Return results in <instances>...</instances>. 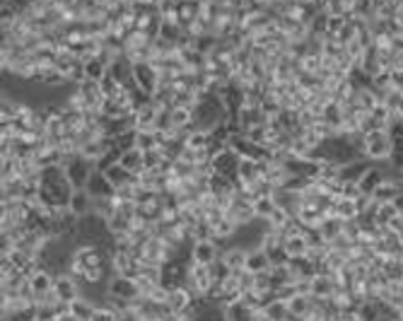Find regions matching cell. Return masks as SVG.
<instances>
[{
    "mask_svg": "<svg viewBox=\"0 0 403 321\" xmlns=\"http://www.w3.org/2000/svg\"><path fill=\"white\" fill-rule=\"evenodd\" d=\"M85 191L90 194L92 201H107V198H114L116 186L109 182L107 174H104L102 169H95V172L90 174V179H87Z\"/></svg>",
    "mask_w": 403,
    "mask_h": 321,
    "instance_id": "obj_15",
    "label": "cell"
},
{
    "mask_svg": "<svg viewBox=\"0 0 403 321\" xmlns=\"http://www.w3.org/2000/svg\"><path fill=\"white\" fill-rule=\"evenodd\" d=\"M227 121H230V112H227L218 92H208V95L198 99V104L194 107V128L213 133L215 128H220Z\"/></svg>",
    "mask_w": 403,
    "mask_h": 321,
    "instance_id": "obj_3",
    "label": "cell"
},
{
    "mask_svg": "<svg viewBox=\"0 0 403 321\" xmlns=\"http://www.w3.org/2000/svg\"><path fill=\"white\" fill-rule=\"evenodd\" d=\"M362 157L372 165H389L391 153H394V136L387 128H372L360 138Z\"/></svg>",
    "mask_w": 403,
    "mask_h": 321,
    "instance_id": "obj_4",
    "label": "cell"
},
{
    "mask_svg": "<svg viewBox=\"0 0 403 321\" xmlns=\"http://www.w3.org/2000/svg\"><path fill=\"white\" fill-rule=\"evenodd\" d=\"M399 215H403L399 208H396V203L394 201H389V203H379V208H377V223L382 225V227H387L394 223Z\"/></svg>",
    "mask_w": 403,
    "mask_h": 321,
    "instance_id": "obj_38",
    "label": "cell"
},
{
    "mask_svg": "<svg viewBox=\"0 0 403 321\" xmlns=\"http://www.w3.org/2000/svg\"><path fill=\"white\" fill-rule=\"evenodd\" d=\"M184 285L194 293V297H213L215 288H218V280H215L210 266H201L196 261H189Z\"/></svg>",
    "mask_w": 403,
    "mask_h": 321,
    "instance_id": "obj_7",
    "label": "cell"
},
{
    "mask_svg": "<svg viewBox=\"0 0 403 321\" xmlns=\"http://www.w3.org/2000/svg\"><path fill=\"white\" fill-rule=\"evenodd\" d=\"M256 312H259V307L249 305V302L242 297V300L225 305V321H254Z\"/></svg>",
    "mask_w": 403,
    "mask_h": 321,
    "instance_id": "obj_24",
    "label": "cell"
},
{
    "mask_svg": "<svg viewBox=\"0 0 403 321\" xmlns=\"http://www.w3.org/2000/svg\"><path fill=\"white\" fill-rule=\"evenodd\" d=\"M136 256L143 266H155V268H162L172 259H177V254L172 252V247H169L165 239L157 237V235H150L148 239H143Z\"/></svg>",
    "mask_w": 403,
    "mask_h": 321,
    "instance_id": "obj_6",
    "label": "cell"
},
{
    "mask_svg": "<svg viewBox=\"0 0 403 321\" xmlns=\"http://www.w3.org/2000/svg\"><path fill=\"white\" fill-rule=\"evenodd\" d=\"M220 252L223 249L218 247L215 239H198V242L191 244V261L201 266H213L215 261H220Z\"/></svg>",
    "mask_w": 403,
    "mask_h": 321,
    "instance_id": "obj_17",
    "label": "cell"
},
{
    "mask_svg": "<svg viewBox=\"0 0 403 321\" xmlns=\"http://www.w3.org/2000/svg\"><path fill=\"white\" fill-rule=\"evenodd\" d=\"M68 210L75 215V218H85V215L95 213V201H92L85 189H75L68 201Z\"/></svg>",
    "mask_w": 403,
    "mask_h": 321,
    "instance_id": "obj_26",
    "label": "cell"
},
{
    "mask_svg": "<svg viewBox=\"0 0 403 321\" xmlns=\"http://www.w3.org/2000/svg\"><path fill=\"white\" fill-rule=\"evenodd\" d=\"M160 116H162V107H157L153 99H148V102H143L136 112H133V121H136V128L157 131V128H160Z\"/></svg>",
    "mask_w": 403,
    "mask_h": 321,
    "instance_id": "obj_18",
    "label": "cell"
},
{
    "mask_svg": "<svg viewBox=\"0 0 403 321\" xmlns=\"http://www.w3.org/2000/svg\"><path fill=\"white\" fill-rule=\"evenodd\" d=\"M63 169H66V177L68 182L73 184V189H85L87 179H90V174L95 172V165H90L87 160H83V157H73V160H68L66 165H61Z\"/></svg>",
    "mask_w": 403,
    "mask_h": 321,
    "instance_id": "obj_14",
    "label": "cell"
},
{
    "mask_svg": "<svg viewBox=\"0 0 403 321\" xmlns=\"http://www.w3.org/2000/svg\"><path fill=\"white\" fill-rule=\"evenodd\" d=\"M247 254H249L247 247L232 242L230 247H225L223 252H220V264H223L230 273H239L247 268Z\"/></svg>",
    "mask_w": 403,
    "mask_h": 321,
    "instance_id": "obj_20",
    "label": "cell"
},
{
    "mask_svg": "<svg viewBox=\"0 0 403 321\" xmlns=\"http://www.w3.org/2000/svg\"><path fill=\"white\" fill-rule=\"evenodd\" d=\"M338 288L336 278L329 276V273H317L312 280H309V295L314 297V300H331Z\"/></svg>",
    "mask_w": 403,
    "mask_h": 321,
    "instance_id": "obj_22",
    "label": "cell"
},
{
    "mask_svg": "<svg viewBox=\"0 0 403 321\" xmlns=\"http://www.w3.org/2000/svg\"><path fill=\"white\" fill-rule=\"evenodd\" d=\"M285 305H288L290 319H305L314 305V297L312 295H292L290 300H285Z\"/></svg>",
    "mask_w": 403,
    "mask_h": 321,
    "instance_id": "obj_30",
    "label": "cell"
},
{
    "mask_svg": "<svg viewBox=\"0 0 403 321\" xmlns=\"http://www.w3.org/2000/svg\"><path fill=\"white\" fill-rule=\"evenodd\" d=\"M68 273H73L83 285H102V280L112 278V264H109V249L80 244L70 256Z\"/></svg>",
    "mask_w": 403,
    "mask_h": 321,
    "instance_id": "obj_1",
    "label": "cell"
},
{
    "mask_svg": "<svg viewBox=\"0 0 403 321\" xmlns=\"http://www.w3.org/2000/svg\"><path fill=\"white\" fill-rule=\"evenodd\" d=\"M273 268V261H271V256H268L264 249L261 247H251L249 249V254H247V268L244 271H249V273H268Z\"/></svg>",
    "mask_w": 403,
    "mask_h": 321,
    "instance_id": "obj_27",
    "label": "cell"
},
{
    "mask_svg": "<svg viewBox=\"0 0 403 321\" xmlns=\"http://www.w3.org/2000/svg\"><path fill=\"white\" fill-rule=\"evenodd\" d=\"M97 305L99 302H92L90 297H87L85 293L78 297V300H73L70 302V305L66 307L70 314H75V317H78L80 321H90V317L92 314H95V309H97Z\"/></svg>",
    "mask_w": 403,
    "mask_h": 321,
    "instance_id": "obj_33",
    "label": "cell"
},
{
    "mask_svg": "<svg viewBox=\"0 0 403 321\" xmlns=\"http://www.w3.org/2000/svg\"><path fill=\"white\" fill-rule=\"evenodd\" d=\"M160 143H162L160 131H145V128H136V133H133V148L143 150V153L160 148Z\"/></svg>",
    "mask_w": 403,
    "mask_h": 321,
    "instance_id": "obj_31",
    "label": "cell"
},
{
    "mask_svg": "<svg viewBox=\"0 0 403 321\" xmlns=\"http://www.w3.org/2000/svg\"><path fill=\"white\" fill-rule=\"evenodd\" d=\"M29 290H32V295H44V293H51L54 290V280L56 276L51 271H46V268L39 266L37 271L29 273Z\"/></svg>",
    "mask_w": 403,
    "mask_h": 321,
    "instance_id": "obj_25",
    "label": "cell"
},
{
    "mask_svg": "<svg viewBox=\"0 0 403 321\" xmlns=\"http://www.w3.org/2000/svg\"><path fill=\"white\" fill-rule=\"evenodd\" d=\"M227 218L232 220L237 227H242V225H249V223H254L256 220V210H254V201L244 194V191H239L237 189V194L232 196V201H230V208H227Z\"/></svg>",
    "mask_w": 403,
    "mask_h": 321,
    "instance_id": "obj_8",
    "label": "cell"
},
{
    "mask_svg": "<svg viewBox=\"0 0 403 321\" xmlns=\"http://www.w3.org/2000/svg\"><path fill=\"white\" fill-rule=\"evenodd\" d=\"M78 242L80 244H92V247L109 249L112 244V232L107 227V220L97 213H90L78 220Z\"/></svg>",
    "mask_w": 403,
    "mask_h": 321,
    "instance_id": "obj_5",
    "label": "cell"
},
{
    "mask_svg": "<svg viewBox=\"0 0 403 321\" xmlns=\"http://www.w3.org/2000/svg\"><path fill=\"white\" fill-rule=\"evenodd\" d=\"M109 153H114V140L112 138H104V136L85 140V143L80 145V157L90 162V165H95V167L102 165L104 157H107Z\"/></svg>",
    "mask_w": 403,
    "mask_h": 321,
    "instance_id": "obj_11",
    "label": "cell"
},
{
    "mask_svg": "<svg viewBox=\"0 0 403 321\" xmlns=\"http://www.w3.org/2000/svg\"><path fill=\"white\" fill-rule=\"evenodd\" d=\"M119 162L128 169V172L133 174V177H138V174L145 169L143 150H138V148H128V150H124V153H121V157H119Z\"/></svg>",
    "mask_w": 403,
    "mask_h": 321,
    "instance_id": "obj_32",
    "label": "cell"
},
{
    "mask_svg": "<svg viewBox=\"0 0 403 321\" xmlns=\"http://www.w3.org/2000/svg\"><path fill=\"white\" fill-rule=\"evenodd\" d=\"M387 179V172L382 169V165H370L362 172L360 182H358V191L362 196H372L377 191V186Z\"/></svg>",
    "mask_w": 403,
    "mask_h": 321,
    "instance_id": "obj_23",
    "label": "cell"
},
{
    "mask_svg": "<svg viewBox=\"0 0 403 321\" xmlns=\"http://www.w3.org/2000/svg\"><path fill=\"white\" fill-rule=\"evenodd\" d=\"M109 264H112V276L126 278H136L140 268V261L131 252H109Z\"/></svg>",
    "mask_w": 403,
    "mask_h": 321,
    "instance_id": "obj_19",
    "label": "cell"
},
{
    "mask_svg": "<svg viewBox=\"0 0 403 321\" xmlns=\"http://www.w3.org/2000/svg\"><path fill=\"white\" fill-rule=\"evenodd\" d=\"M261 179H264V174H261V162L251 160V157H242V160H239V167H237V177H235L237 189L247 191L256 182H261Z\"/></svg>",
    "mask_w": 403,
    "mask_h": 321,
    "instance_id": "obj_13",
    "label": "cell"
},
{
    "mask_svg": "<svg viewBox=\"0 0 403 321\" xmlns=\"http://www.w3.org/2000/svg\"><path fill=\"white\" fill-rule=\"evenodd\" d=\"M54 293L58 295V300L63 302V305H70L73 300H78L80 295H83V283H80L78 278L73 276V273H58L56 280H54Z\"/></svg>",
    "mask_w": 403,
    "mask_h": 321,
    "instance_id": "obj_12",
    "label": "cell"
},
{
    "mask_svg": "<svg viewBox=\"0 0 403 321\" xmlns=\"http://www.w3.org/2000/svg\"><path fill=\"white\" fill-rule=\"evenodd\" d=\"M276 208H278V203H276V198L273 196H261V198H256L254 201V210H256V220H266L271 218L273 213H276Z\"/></svg>",
    "mask_w": 403,
    "mask_h": 321,
    "instance_id": "obj_36",
    "label": "cell"
},
{
    "mask_svg": "<svg viewBox=\"0 0 403 321\" xmlns=\"http://www.w3.org/2000/svg\"><path fill=\"white\" fill-rule=\"evenodd\" d=\"M254 321H271V319H268L266 314H264V309H259V312H256V317H254Z\"/></svg>",
    "mask_w": 403,
    "mask_h": 321,
    "instance_id": "obj_42",
    "label": "cell"
},
{
    "mask_svg": "<svg viewBox=\"0 0 403 321\" xmlns=\"http://www.w3.org/2000/svg\"><path fill=\"white\" fill-rule=\"evenodd\" d=\"M239 157L235 150L230 148V145H225V148H218L210 157V169H213V174H220V177H227V179H235L237 177V167H239Z\"/></svg>",
    "mask_w": 403,
    "mask_h": 321,
    "instance_id": "obj_9",
    "label": "cell"
},
{
    "mask_svg": "<svg viewBox=\"0 0 403 321\" xmlns=\"http://www.w3.org/2000/svg\"><path fill=\"white\" fill-rule=\"evenodd\" d=\"M116 319L119 321H143V317H140V312L136 309V305H124L121 309H116Z\"/></svg>",
    "mask_w": 403,
    "mask_h": 321,
    "instance_id": "obj_40",
    "label": "cell"
},
{
    "mask_svg": "<svg viewBox=\"0 0 403 321\" xmlns=\"http://www.w3.org/2000/svg\"><path fill=\"white\" fill-rule=\"evenodd\" d=\"M264 309V314L271 321H288L290 319V312H288V305H285V300H280V297H276V300H271L268 305L261 307Z\"/></svg>",
    "mask_w": 403,
    "mask_h": 321,
    "instance_id": "obj_35",
    "label": "cell"
},
{
    "mask_svg": "<svg viewBox=\"0 0 403 321\" xmlns=\"http://www.w3.org/2000/svg\"><path fill=\"white\" fill-rule=\"evenodd\" d=\"M196 297L191 293L189 288H186L184 283L181 285H174V288H169V300H167V309L172 314H184L189 312L191 307H194Z\"/></svg>",
    "mask_w": 403,
    "mask_h": 321,
    "instance_id": "obj_21",
    "label": "cell"
},
{
    "mask_svg": "<svg viewBox=\"0 0 403 321\" xmlns=\"http://www.w3.org/2000/svg\"><path fill=\"white\" fill-rule=\"evenodd\" d=\"M83 70H85V80H92V83H99L109 75V63L104 61L102 56H92L83 61Z\"/></svg>",
    "mask_w": 403,
    "mask_h": 321,
    "instance_id": "obj_29",
    "label": "cell"
},
{
    "mask_svg": "<svg viewBox=\"0 0 403 321\" xmlns=\"http://www.w3.org/2000/svg\"><path fill=\"white\" fill-rule=\"evenodd\" d=\"M102 172L107 174V179L116 186V189H119V186H124V184H128V182H133V174L128 172V169L121 165V162H112V165L104 167Z\"/></svg>",
    "mask_w": 403,
    "mask_h": 321,
    "instance_id": "obj_34",
    "label": "cell"
},
{
    "mask_svg": "<svg viewBox=\"0 0 403 321\" xmlns=\"http://www.w3.org/2000/svg\"><path fill=\"white\" fill-rule=\"evenodd\" d=\"M90 321H119V319H116V309L109 305V302H99Z\"/></svg>",
    "mask_w": 403,
    "mask_h": 321,
    "instance_id": "obj_39",
    "label": "cell"
},
{
    "mask_svg": "<svg viewBox=\"0 0 403 321\" xmlns=\"http://www.w3.org/2000/svg\"><path fill=\"white\" fill-rule=\"evenodd\" d=\"M343 230H346V223L331 215V218H326L324 223H321L314 232H317V237H319L324 244H334L336 239L343 235Z\"/></svg>",
    "mask_w": 403,
    "mask_h": 321,
    "instance_id": "obj_28",
    "label": "cell"
},
{
    "mask_svg": "<svg viewBox=\"0 0 403 321\" xmlns=\"http://www.w3.org/2000/svg\"><path fill=\"white\" fill-rule=\"evenodd\" d=\"M331 213H334V218L343 220V223H353V220L360 218V198H353V196H346V194L334 196Z\"/></svg>",
    "mask_w": 403,
    "mask_h": 321,
    "instance_id": "obj_16",
    "label": "cell"
},
{
    "mask_svg": "<svg viewBox=\"0 0 403 321\" xmlns=\"http://www.w3.org/2000/svg\"><path fill=\"white\" fill-rule=\"evenodd\" d=\"M104 295L114 297V300L121 302H136L140 300L136 278H126V276H112L107 280V288H104Z\"/></svg>",
    "mask_w": 403,
    "mask_h": 321,
    "instance_id": "obj_10",
    "label": "cell"
},
{
    "mask_svg": "<svg viewBox=\"0 0 403 321\" xmlns=\"http://www.w3.org/2000/svg\"><path fill=\"white\" fill-rule=\"evenodd\" d=\"M51 321H80L78 317H75V314H70L68 312V309H61V312H58L56 314V317L54 319H51Z\"/></svg>",
    "mask_w": 403,
    "mask_h": 321,
    "instance_id": "obj_41",
    "label": "cell"
},
{
    "mask_svg": "<svg viewBox=\"0 0 403 321\" xmlns=\"http://www.w3.org/2000/svg\"><path fill=\"white\" fill-rule=\"evenodd\" d=\"M39 184H42V191H39V198L49 206L56 208H68V201L73 196V184L68 182L66 169L61 165H51L44 167L42 174H39Z\"/></svg>",
    "mask_w": 403,
    "mask_h": 321,
    "instance_id": "obj_2",
    "label": "cell"
},
{
    "mask_svg": "<svg viewBox=\"0 0 403 321\" xmlns=\"http://www.w3.org/2000/svg\"><path fill=\"white\" fill-rule=\"evenodd\" d=\"M350 25L348 15H326V37H341L343 29Z\"/></svg>",
    "mask_w": 403,
    "mask_h": 321,
    "instance_id": "obj_37",
    "label": "cell"
}]
</instances>
